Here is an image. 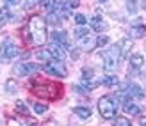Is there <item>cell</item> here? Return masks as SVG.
<instances>
[{
	"label": "cell",
	"mask_w": 146,
	"mask_h": 126,
	"mask_svg": "<svg viewBox=\"0 0 146 126\" xmlns=\"http://www.w3.org/2000/svg\"><path fill=\"white\" fill-rule=\"evenodd\" d=\"M128 13H135V4L128 0Z\"/></svg>",
	"instance_id": "31"
},
{
	"label": "cell",
	"mask_w": 146,
	"mask_h": 126,
	"mask_svg": "<svg viewBox=\"0 0 146 126\" xmlns=\"http://www.w3.org/2000/svg\"><path fill=\"white\" fill-rule=\"evenodd\" d=\"M73 112H75L80 119H87V117H91V108H87V107H73Z\"/></svg>",
	"instance_id": "16"
},
{
	"label": "cell",
	"mask_w": 146,
	"mask_h": 126,
	"mask_svg": "<svg viewBox=\"0 0 146 126\" xmlns=\"http://www.w3.org/2000/svg\"><path fill=\"white\" fill-rule=\"evenodd\" d=\"M36 57H38L39 61H46V62L54 59L52 55H50V51H48V50H38V51H36Z\"/></svg>",
	"instance_id": "20"
},
{
	"label": "cell",
	"mask_w": 146,
	"mask_h": 126,
	"mask_svg": "<svg viewBox=\"0 0 146 126\" xmlns=\"http://www.w3.org/2000/svg\"><path fill=\"white\" fill-rule=\"evenodd\" d=\"M4 2H7L9 5H18V4H20V0H4Z\"/></svg>",
	"instance_id": "32"
},
{
	"label": "cell",
	"mask_w": 146,
	"mask_h": 126,
	"mask_svg": "<svg viewBox=\"0 0 146 126\" xmlns=\"http://www.w3.org/2000/svg\"><path fill=\"white\" fill-rule=\"evenodd\" d=\"M116 46H118V50H119V59H121V61H125L127 55H128V51H130V48H132L130 39H121Z\"/></svg>",
	"instance_id": "11"
},
{
	"label": "cell",
	"mask_w": 146,
	"mask_h": 126,
	"mask_svg": "<svg viewBox=\"0 0 146 126\" xmlns=\"http://www.w3.org/2000/svg\"><path fill=\"white\" fill-rule=\"evenodd\" d=\"M130 2H135V0H130Z\"/></svg>",
	"instance_id": "37"
},
{
	"label": "cell",
	"mask_w": 146,
	"mask_h": 126,
	"mask_svg": "<svg viewBox=\"0 0 146 126\" xmlns=\"http://www.w3.org/2000/svg\"><path fill=\"white\" fill-rule=\"evenodd\" d=\"M9 126H20V124H18V123H14L13 119H9Z\"/></svg>",
	"instance_id": "33"
},
{
	"label": "cell",
	"mask_w": 146,
	"mask_h": 126,
	"mask_svg": "<svg viewBox=\"0 0 146 126\" xmlns=\"http://www.w3.org/2000/svg\"><path fill=\"white\" fill-rule=\"evenodd\" d=\"M52 41L57 43V44H61V46H64V48L70 46V38H68V34L64 30H55L52 34Z\"/></svg>",
	"instance_id": "9"
},
{
	"label": "cell",
	"mask_w": 146,
	"mask_h": 126,
	"mask_svg": "<svg viewBox=\"0 0 146 126\" xmlns=\"http://www.w3.org/2000/svg\"><path fill=\"white\" fill-rule=\"evenodd\" d=\"M43 69H45L46 73H50V75H54V77H59V78H66V75H68L62 61H57V59L48 61L45 66H43Z\"/></svg>",
	"instance_id": "5"
},
{
	"label": "cell",
	"mask_w": 146,
	"mask_h": 126,
	"mask_svg": "<svg viewBox=\"0 0 146 126\" xmlns=\"http://www.w3.org/2000/svg\"><path fill=\"white\" fill-rule=\"evenodd\" d=\"M29 30H31V36H32V43H36V44L45 43V39H46V20L38 16V14L32 16L29 20Z\"/></svg>",
	"instance_id": "1"
},
{
	"label": "cell",
	"mask_w": 146,
	"mask_h": 126,
	"mask_svg": "<svg viewBox=\"0 0 146 126\" xmlns=\"http://www.w3.org/2000/svg\"><path fill=\"white\" fill-rule=\"evenodd\" d=\"M87 34H91L89 28H82V27H80V28H77V30H75V36H77L78 39H82L84 36H87Z\"/></svg>",
	"instance_id": "26"
},
{
	"label": "cell",
	"mask_w": 146,
	"mask_h": 126,
	"mask_svg": "<svg viewBox=\"0 0 146 126\" xmlns=\"http://www.w3.org/2000/svg\"><path fill=\"white\" fill-rule=\"evenodd\" d=\"M141 126H146V117H143V119H141Z\"/></svg>",
	"instance_id": "34"
},
{
	"label": "cell",
	"mask_w": 146,
	"mask_h": 126,
	"mask_svg": "<svg viewBox=\"0 0 146 126\" xmlns=\"http://www.w3.org/2000/svg\"><path fill=\"white\" fill-rule=\"evenodd\" d=\"M146 32V27L144 25H135V27H130V34L134 36V38H143Z\"/></svg>",
	"instance_id": "19"
},
{
	"label": "cell",
	"mask_w": 146,
	"mask_h": 126,
	"mask_svg": "<svg viewBox=\"0 0 146 126\" xmlns=\"http://www.w3.org/2000/svg\"><path fill=\"white\" fill-rule=\"evenodd\" d=\"M98 2H107V0H98Z\"/></svg>",
	"instance_id": "35"
},
{
	"label": "cell",
	"mask_w": 146,
	"mask_h": 126,
	"mask_svg": "<svg viewBox=\"0 0 146 126\" xmlns=\"http://www.w3.org/2000/svg\"><path fill=\"white\" fill-rule=\"evenodd\" d=\"M107 43H109V38H107V36H98V38H96V48L105 46Z\"/></svg>",
	"instance_id": "25"
},
{
	"label": "cell",
	"mask_w": 146,
	"mask_h": 126,
	"mask_svg": "<svg viewBox=\"0 0 146 126\" xmlns=\"http://www.w3.org/2000/svg\"><path fill=\"white\" fill-rule=\"evenodd\" d=\"M14 107H16V110H18L20 114H27V112H29L27 105H25V103L21 101V100H18V101H16V105H14Z\"/></svg>",
	"instance_id": "24"
},
{
	"label": "cell",
	"mask_w": 146,
	"mask_h": 126,
	"mask_svg": "<svg viewBox=\"0 0 146 126\" xmlns=\"http://www.w3.org/2000/svg\"><path fill=\"white\" fill-rule=\"evenodd\" d=\"M46 50L50 51V55H52L54 59H57V61H62V59L66 57V50H64V46H61V44H57V43H52Z\"/></svg>",
	"instance_id": "8"
},
{
	"label": "cell",
	"mask_w": 146,
	"mask_h": 126,
	"mask_svg": "<svg viewBox=\"0 0 146 126\" xmlns=\"http://www.w3.org/2000/svg\"><path fill=\"white\" fill-rule=\"evenodd\" d=\"M34 110H36V114H45V112H46V107L43 105V103H36V105H34Z\"/></svg>",
	"instance_id": "27"
},
{
	"label": "cell",
	"mask_w": 146,
	"mask_h": 126,
	"mask_svg": "<svg viewBox=\"0 0 146 126\" xmlns=\"http://www.w3.org/2000/svg\"><path fill=\"white\" fill-rule=\"evenodd\" d=\"M80 5V0H59V7H57V11H61L66 14L68 11L75 9V7Z\"/></svg>",
	"instance_id": "10"
},
{
	"label": "cell",
	"mask_w": 146,
	"mask_h": 126,
	"mask_svg": "<svg viewBox=\"0 0 146 126\" xmlns=\"http://www.w3.org/2000/svg\"><path fill=\"white\" fill-rule=\"evenodd\" d=\"M38 69H39V66L31 64V62H23V64L14 66V73H16L18 77H27V75H31V73H36Z\"/></svg>",
	"instance_id": "7"
},
{
	"label": "cell",
	"mask_w": 146,
	"mask_h": 126,
	"mask_svg": "<svg viewBox=\"0 0 146 126\" xmlns=\"http://www.w3.org/2000/svg\"><path fill=\"white\" fill-rule=\"evenodd\" d=\"M102 59H104V69H105L107 73H112V71H116V68H118V62H121L118 46L114 44V46H112L111 50L104 51V55H102Z\"/></svg>",
	"instance_id": "2"
},
{
	"label": "cell",
	"mask_w": 146,
	"mask_h": 126,
	"mask_svg": "<svg viewBox=\"0 0 146 126\" xmlns=\"http://www.w3.org/2000/svg\"><path fill=\"white\" fill-rule=\"evenodd\" d=\"M143 64H144V57H143L141 53H134V55H130V66H132L134 69L143 68Z\"/></svg>",
	"instance_id": "15"
},
{
	"label": "cell",
	"mask_w": 146,
	"mask_h": 126,
	"mask_svg": "<svg viewBox=\"0 0 146 126\" xmlns=\"http://www.w3.org/2000/svg\"><path fill=\"white\" fill-rule=\"evenodd\" d=\"M80 41H82V46H84V48H87V50H91V48L96 46V39H93V36H91V34L84 36V38L80 39Z\"/></svg>",
	"instance_id": "18"
},
{
	"label": "cell",
	"mask_w": 146,
	"mask_h": 126,
	"mask_svg": "<svg viewBox=\"0 0 146 126\" xmlns=\"http://www.w3.org/2000/svg\"><path fill=\"white\" fill-rule=\"evenodd\" d=\"M135 25H143V20L141 18H135L132 23H130V27H135Z\"/></svg>",
	"instance_id": "30"
},
{
	"label": "cell",
	"mask_w": 146,
	"mask_h": 126,
	"mask_svg": "<svg viewBox=\"0 0 146 126\" xmlns=\"http://www.w3.org/2000/svg\"><path fill=\"white\" fill-rule=\"evenodd\" d=\"M39 5L50 14V13L57 11V7H59V0H39Z\"/></svg>",
	"instance_id": "12"
},
{
	"label": "cell",
	"mask_w": 146,
	"mask_h": 126,
	"mask_svg": "<svg viewBox=\"0 0 146 126\" xmlns=\"http://www.w3.org/2000/svg\"><path fill=\"white\" fill-rule=\"evenodd\" d=\"M7 21H9V11L4 7V9H0V27H4Z\"/></svg>",
	"instance_id": "23"
},
{
	"label": "cell",
	"mask_w": 146,
	"mask_h": 126,
	"mask_svg": "<svg viewBox=\"0 0 146 126\" xmlns=\"http://www.w3.org/2000/svg\"><path fill=\"white\" fill-rule=\"evenodd\" d=\"M112 126H132V123H130L127 117H114Z\"/></svg>",
	"instance_id": "21"
},
{
	"label": "cell",
	"mask_w": 146,
	"mask_h": 126,
	"mask_svg": "<svg viewBox=\"0 0 146 126\" xmlns=\"http://www.w3.org/2000/svg\"><path fill=\"white\" fill-rule=\"evenodd\" d=\"M119 98L123 101H125V100H143L144 98V91L137 84H130L125 91H123V94L119 96Z\"/></svg>",
	"instance_id": "6"
},
{
	"label": "cell",
	"mask_w": 146,
	"mask_h": 126,
	"mask_svg": "<svg viewBox=\"0 0 146 126\" xmlns=\"http://www.w3.org/2000/svg\"><path fill=\"white\" fill-rule=\"evenodd\" d=\"M91 28H93V30L94 32H104V30H107V23H105V21L104 20H102L100 16H94L93 20H91Z\"/></svg>",
	"instance_id": "13"
},
{
	"label": "cell",
	"mask_w": 146,
	"mask_h": 126,
	"mask_svg": "<svg viewBox=\"0 0 146 126\" xmlns=\"http://www.w3.org/2000/svg\"><path fill=\"white\" fill-rule=\"evenodd\" d=\"M20 55V50H18V46L14 44L11 39H5L4 43H2V46H0V59L2 61H5V62H11L13 59H16Z\"/></svg>",
	"instance_id": "4"
},
{
	"label": "cell",
	"mask_w": 146,
	"mask_h": 126,
	"mask_svg": "<svg viewBox=\"0 0 146 126\" xmlns=\"http://www.w3.org/2000/svg\"><path fill=\"white\" fill-rule=\"evenodd\" d=\"M144 9H146V0H144Z\"/></svg>",
	"instance_id": "36"
},
{
	"label": "cell",
	"mask_w": 146,
	"mask_h": 126,
	"mask_svg": "<svg viewBox=\"0 0 146 126\" xmlns=\"http://www.w3.org/2000/svg\"><path fill=\"white\" fill-rule=\"evenodd\" d=\"M118 77L116 75H107V77H104L100 80V84H104V85H107V87H114V85H118Z\"/></svg>",
	"instance_id": "17"
},
{
	"label": "cell",
	"mask_w": 146,
	"mask_h": 126,
	"mask_svg": "<svg viewBox=\"0 0 146 126\" xmlns=\"http://www.w3.org/2000/svg\"><path fill=\"white\" fill-rule=\"evenodd\" d=\"M36 4H39V0H27V2H25L27 7H32V5H36Z\"/></svg>",
	"instance_id": "29"
},
{
	"label": "cell",
	"mask_w": 146,
	"mask_h": 126,
	"mask_svg": "<svg viewBox=\"0 0 146 126\" xmlns=\"http://www.w3.org/2000/svg\"><path fill=\"white\" fill-rule=\"evenodd\" d=\"M75 21H77V25H86V23H87V20H86L84 14H77V16H75Z\"/></svg>",
	"instance_id": "28"
},
{
	"label": "cell",
	"mask_w": 146,
	"mask_h": 126,
	"mask_svg": "<svg viewBox=\"0 0 146 126\" xmlns=\"http://www.w3.org/2000/svg\"><path fill=\"white\" fill-rule=\"evenodd\" d=\"M123 108H125L127 114H132V115H135V114L141 112L139 105H137V103H134L132 100H125V103H123Z\"/></svg>",
	"instance_id": "14"
},
{
	"label": "cell",
	"mask_w": 146,
	"mask_h": 126,
	"mask_svg": "<svg viewBox=\"0 0 146 126\" xmlns=\"http://www.w3.org/2000/svg\"><path fill=\"white\" fill-rule=\"evenodd\" d=\"M5 92H7V94L16 92V82H14L13 78H9V80L5 82Z\"/></svg>",
	"instance_id": "22"
},
{
	"label": "cell",
	"mask_w": 146,
	"mask_h": 126,
	"mask_svg": "<svg viewBox=\"0 0 146 126\" xmlns=\"http://www.w3.org/2000/svg\"><path fill=\"white\" fill-rule=\"evenodd\" d=\"M98 110H100V114H102L104 119H114L118 107H116V103L111 96H104V98H100V101H98Z\"/></svg>",
	"instance_id": "3"
}]
</instances>
